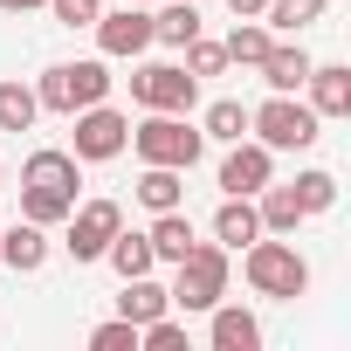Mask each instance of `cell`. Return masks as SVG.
Here are the masks:
<instances>
[{
  "mask_svg": "<svg viewBox=\"0 0 351 351\" xmlns=\"http://www.w3.org/2000/svg\"><path fill=\"white\" fill-rule=\"evenodd\" d=\"M76 186H83V158L76 152H28V165H21V221H35V228L69 221Z\"/></svg>",
  "mask_w": 351,
  "mask_h": 351,
  "instance_id": "6da1fadb",
  "label": "cell"
},
{
  "mask_svg": "<svg viewBox=\"0 0 351 351\" xmlns=\"http://www.w3.org/2000/svg\"><path fill=\"white\" fill-rule=\"evenodd\" d=\"M180 276H172V310H214L221 296H228V248L221 241H193L180 262H172Z\"/></svg>",
  "mask_w": 351,
  "mask_h": 351,
  "instance_id": "7a4b0ae2",
  "label": "cell"
},
{
  "mask_svg": "<svg viewBox=\"0 0 351 351\" xmlns=\"http://www.w3.org/2000/svg\"><path fill=\"white\" fill-rule=\"evenodd\" d=\"M241 269H248V289H255V296H276V303H296V296L310 289V262H303L289 241H262V234H255Z\"/></svg>",
  "mask_w": 351,
  "mask_h": 351,
  "instance_id": "3957f363",
  "label": "cell"
},
{
  "mask_svg": "<svg viewBox=\"0 0 351 351\" xmlns=\"http://www.w3.org/2000/svg\"><path fill=\"white\" fill-rule=\"evenodd\" d=\"M104 97H110V69H104V62H56V69L35 83V104L56 110V117H76V110L104 104Z\"/></svg>",
  "mask_w": 351,
  "mask_h": 351,
  "instance_id": "277c9868",
  "label": "cell"
},
{
  "mask_svg": "<svg viewBox=\"0 0 351 351\" xmlns=\"http://www.w3.org/2000/svg\"><path fill=\"white\" fill-rule=\"evenodd\" d=\"M317 110L310 104H296L289 90H276L262 110H248V131H255V145H269V152H310L317 145Z\"/></svg>",
  "mask_w": 351,
  "mask_h": 351,
  "instance_id": "5b68a950",
  "label": "cell"
},
{
  "mask_svg": "<svg viewBox=\"0 0 351 351\" xmlns=\"http://www.w3.org/2000/svg\"><path fill=\"white\" fill-rule=\"evenodd\" d=\"M131 145H138V158H145V165H180V172H193L207 138H200L180 110H152V117L131 131Z\"/></svg>",
  "mask_w": 351,
  "mask_h": 351,
  "instance_id": "8992f818",
  "label": "cell"
},
{
  "mask_svg": "<svg viewBox=\"0 0 351 351\" xmlns=\"http://www.w3.org/2000/svg\"><path fill=\"white\" fill-rule=\"evenodd\" d=\"M131 97L145 104V110H193V97H200V76L186 69V62H152V69H138L131 76Z\"/></svg>",
  "mask_w": 351,
  "mask_h": 351,
  "instance_id": "52a82bcc",
  "label": "cell"
},
{
  "mask_svg": "<svg viewBox=\"0 0 351 351\" xmlns=\"http://www.w3.org/2000/svg\"><path fill=\"white\" fill-rule=\"evenodd\" d=\"M124 228V207L117 200H83V207H69V255L76 262H104V248H110V234Z\"/></svg>",
  "mask_w": 351,
  "mask_h": 351,
  "instance_id": "ba28073f",
  "label": "cell"
},
{
  "mask_svg": "<svg viewBox=\"0 0 351 351\" xmlns=\"http://www.w3.org/2000/svg\"><path fill=\"white\" fill-rule=\"evenodd\" d=\"M124 145H131V117H117L110 104L76 110V158H83V165H104V158H117Z\"/></svg>",
  "mask_w": 351,
  "mask_h": 351,
  "instance_id": "9c48e42d",
  "label": "cell"
},
{
  "mask_svg": "<svg viewBox=\"0 0 351 351\" xmlns=\"http://www.w3.org/2000/svg\"><path fill=\"white\" fill-rule=\"evenodd\" d=\"M269 180H276V152H269V145H255V138H234V152L221 158V193L255 200Z\"/></svg>",
  "mask_w": 351,
  "mask_h": 351,
  "instance_id": "30bf717a",
  "label": "cell"
},
{
  "mask_svg": "<svg viewBox=\"0 0 351 351\" xmlns=\"http://www.w3.org/2000/svg\"><path fill=\"white\" fill-rule=\"evenodd\" d=\"M97 49L104 56H145L152 49V14L131 8V0H124L117 14H97Z\"/></svg>",
  "mask_w": 351,
  "mask_h": 351,
  "instance_id": "8fae6325",
  "label": "cell"
},
{
  "mask_svg": "<svg viewBox=\"0 0 351 351\" xmlns=\"http://www.w3.org/2000/svg\"><path fill=\"white\" fill-rule=\"evenodd\" d=\"M303 90H310V110L317 117H351V69L344 62H310Z\"/></svg>",
  "mask_w": 351,
  "mask_h": 351,
  "instance_id": "7c38bea8",
  "label": "cell"
},
{
  "mask_svg": "<svg viewBox=\"0 0 351 351\" xmlns=\"http://www.w3.org/2000/svg\"><path fill=\"white\" fill-rule=\"evenodd\" d=\"M49 262V234L35 228V221H0V269H21V276H35Z\"/></svg>",
  "mask_w": 351,
  "mask_h": 351,
  "instance_id": "4fadbf2b",
  "label": "cell"
},
{
  "mask_svg": "<svg viewBox=\"0 0 351 351\" xmlns=\"http://www.w3.org/2000/svg\"><path fill=\"white\" fill-rule=\"evenodd\" d=\"M255 234H262V214H255V200L228 193V200H221V214H214V241H221V248H248Z\"/></svg>",
  "mask_w": 351,
  "mask_h": 351,
  "instance_id": "5bb4252c",
  "label": "cell"
},
{
  "mask_svg": "<svg viewBox=\"0 0 351 351\" xmlns=\"http://www.w3.org/2000/svg\"><path fill=\"white\" fill-rule=\"evenodd\" d=\"M193 35H200V8H193V0H158V14H152V42L186 49Z\"/></svg>",
  "mask_w": 351,
  "mask_h": 351,
  "instance_id": "9a60e30c",
  "label": "cell"
},
{
  "mask_svg": "<svg viewBox=\"0 0 351 351\" xmlns=\"http://www.w3.org/2000/svg\"><path fill=\"white\" fill-rule=\"evenodd\" d=\"M165 310H172L165 282H152V276H124V296H117V317H131V324H152V317H165Z\"/></svg>",
  "mask_w": 351,
  "mask_h": 351,
  "instance_id": "2e32d148",
  "label": "cell"
},
{
  "mask_svg": "<svg viewBox=\"0 0 351 351\" xmlns=\"http://www.w3.org/2000/svg\"><path fill=\"white\" fill-rule=\"evenodd\" d=\"M255 344H262V324L241 303H214V351H255Z\"/></svg>",
  "mask_w": 351,
  "mask_h": 351,
  "instance_id": "e0dca14e",
  "label": "cell"
},
{
  "mask_svg": "<svg viewBox=\"0 0 351 351\" xmlns=\"http://www.w3.org/2000/svg\"><path fill=\"white\" fill-rule=\"evenodd\" d=\"M262 234H296L310 214H303V200H296V186H262Z\"/></svg>",
  "mask_w": 351,
  "mask_h": 351,
  "instance_id": "ac0fdd59",
  "label": "cell"
},
{
  "mask_svg": "<svg viewBox=\"0 0 351 351\" xmlns=\"http://www.w3.org/2000/svg\"><path fill=\"white\" fill-rule=\"evenodd\" d=\"M145 241H152V255H158V262H180V255L193 248V221H186V207H165V214L152 221V234H145Z\"/></svg>",
  "mask_w": 351,
  "mask_h": 351,
  "instance_id": "d6986e66",
  "label": "cell"
},
{
  "mask_svg": "<svg viewBox=\"0 0 351 351\" xmlns=\"http://www.w3.org/2000/svg\"><path fill=\"white\" fill-rule=\"evenodd\" d=\"M138 200H145L152 214L180 207V200H186V172H180V165H145V180H138Z\"/></svg>",
  "mask_w": 351,
  "mask_h": 351,
  "instance_id": "ffe728a7",
  "label": "cell"
},
{
  "mask_svg": "<svg viewBox=\"0 0 351 351\" xmlns=\"http://www.w3.org/2000/svg\"><path fill=\"white\" fill-rule=\"evenodd\" d=\"M255 69H262V83H269V90H289V97H296V90H303V76H310V56H303V49H269Z\"/></svg>",
  "mask_w": 351,
  "mask_h": 351,
  "instance_id": "44dd1931",
  "label": "cell"
},
{
  "mask_svg": "<svg viewBox=\"0 0 351 351\" xmlns=\"http://www.w3.org/2000/svg\"><path fill=\"white\" fill-rule=\"evenodd\" d=\"M104 262H110L117 276H152V269H158V255H152V241H145V234H124V228L110 234V248H104Z\"/></svg>",
  "mask_w": 351,
  "mask_h": 351,
  "instance_id": "7402d4cb",
  "label": "cell"
},
{
  "mask_svg": "<svg viewBox=\"0 0 351 351\" xmlns=\"http://www.w3.org/2000/svg\"><path fill=\"white\" fill-rule=\"evenodd\" d=\"M221 49H228V62H248V69H255V62L276 49V35H269L262 21H234V35H228Z\"/></svg>",
  "mask_w": 351,
  "mask_h": 351,
  "instance_id": "603a6c76",
  "label": "cell"
},
{
  "mask_svg": "<svg viewBox=\"0 0 351 351\" xmlns=\"http://www.w3.org/2000/svg\"><path fill=\"white\" fill-rule=\"evenodd\" d=\"M324 8H330V0H269L262 21H269V28H282V35H296V28L324 21Z\"/></svg>",
  "mask_w": 351,
  "mask_h": 351,
  "instance_id": "cb8c5ba5",
  "label": "cell"
},
{
  "mask_svg": "<svg viewBox=\"0 0 351 351\" xmlns=\"http://www.w3.org/2000/svg\"><path fill=\"white\" fill-rule=\"evenodd\" d=\"M35 117H42V104L28 83H0V131H28Z\"/></svg>",
  "mask_w": 351,
  "mask_h": 351,
  "instance_id": "d4e9b609",
  "label": "cell"
},
{
  "mask_svg": "<svg viewBox=\"0 0 351 351\" xmlns=\"http://www.w3.org/2000/svg\"><path fill=\"white\" fill-rule=\"evenodd\" d=\"M200 138H221V145H234V138H248V104H234V97H221V104H207V131Z\"/></svg>",
  "mask_w": 351,
  "mask_h": 351,
  "instance_id": "484cf974",
  "label": "cell"
},
{
  "mask_svg": "<svg viewBox=\"0 0 351 351\" xmlns=\"http://www.w3.org/2000/svg\"><path fill=\"white\" fill-rule=\"evenodd\" d=\"M289 186H296L303 214H330L337 207V180H330V172H303V180H289Z\"/></svg>",
  "mask_w": 351,
  "mask_h": 351,
  "instance_id": "4316f807",
  "label": "cell"
},
{
  "mask_svg": "<svg viewBox=\"0 0 351 351\" xmlns=\"http://www.w3.org/2000/svg\"><path fill=\"white\" fill-rule=\"evenodd\" d=\"M138 344L145 351H186V324H172V310H165V317L138 324Z\"/></svg>",
  "mask_w": 351,
  "mask_h": 351,
  "instance_id": "83f0119b",
  "label": "cell"
},
{
  "mask_svg": "<svg viewBox=\"0 0 351 351\" xmlns=\"http://www.w3.org/2000/svg\"><path fill=\"white\" fill-rule=\"evenodd\" d=\"M90 344H97V351H138V324H131V317H110V324L90 330Z\"/></svg>",
  "mask_w": 351,
  "mask_h": 351,
  "instance_id": "f1b7e54d",
  "label": "cell"
},
{
  "mask_svg": "<svg viewBox=\"0 0 351 351\" xmlns=\"http://www.w3.org/2000/svg\"><path fill=\"white\" fill-rule=\"evenodd\" d=\"M186 69H193V76H221V69H228V49L193 35V42H186Z\"/></svg>",
  "mask_w": 351,
  "mask_h": 351,
  "instance_id": "f546056e",
  "label": "cell"
},
{
  "mask_svg": "<svg viewBox=\"0 0 351 351\" xmlns=\"http://www.w3.org/2000/svg\"><path fill=\"white\" fill-rule=\"evenodd\" d=\"M49 14H56L62 28H97V14H104V0H49Z\"/></svg>",
  "mask_w": 351,
  "mask_h": 351,
  "instance_id": "4dcf8cb0",
  "label": "cell"
},
{
  "mask_svg": "<svg viewBox=\"0 0 351 351\" xmlns=\"http://www.w3.org/2000/svg\"><path fill=\"white\" fill-rule=\"evenodd\" d=\"M262 8H269V0H228V14H234V21H262Z\"/></svg>",
  "mask_w": 351,
  "mask_h": 351,
  "instance_id": "1f68e13d",
  "label": "cell"
},
{
  "mask_svg": "<svg viewBox=\"0 0 351 351\" xmlns=\"http://www.w3.org/2000/svg\"><path fill=\"white\" fill-rule=\"evenodd\" d=\"M28 8H49V0H0V14H28Z\"/></svg>",
  "mask_w": 351,
  "mask_h": 351,
  "instance_id": "d6a6232c",
  "label": "cell"
},
{
  "mask_svg": "<svg viewBox=\"0 0 351 351\" xmlns=\"http://www.w3.org/2000/svg\"><path fill=\"white\" fill-rule=\"evenodd\" d=\"M131 8H152V0H131Z\"/></svg>",
  "mask_w": 351,
  "mask_h": 351,
  "instance_id": "836d02e7",
  "label": "cell"
},
{
  "mask_svg": "<svg viewBox=\"0 0 351 351\" xmlns=\"http://www.w3.org/2000/svg\"><path fill=\"white\" fill-rule=\"evenodd\" d=\"M0 186H8V172H0Z\"/></svg>",
  "mask_w": 351,
  "mask_h": 351,
  "instance_id": "e575fe53",
  "label": "cell"
}]
</instances>
